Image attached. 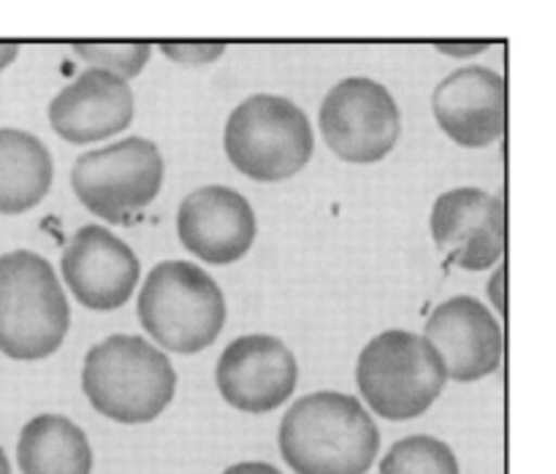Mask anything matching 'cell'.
Instances as JSON below:
<instances>
[{
	"label": "cell",
	"mask_w": 556,
	"mask_h": 474,
	"mask_svg": "<svg viewBox=\"0 0 556 474\" xmlns=\"http://www.w3.org/2000/svg\"><path fill=\"white\" fill-rule=\"evenodd\" d=\"M163 54L172 57L174 63L182 65H206L215 63L226 47L223 43H163Z\"/></svg>",
	"instance_id": "20"
},
{
	"label": "cell",
	"mask_w": 556,
	"mask_h": 474,
	"mask_svg": "<svg viewBox=\"0 0 556 474\" xmlns=\"http://www.w3.org/2000/svg\"><path fill=\"white\" fill-rule=\"evenodd\" d=\"M63 280L76 302L87 309H119L139 282L134 249L101 226H85L74 233L63 253Z\"/></svg>",
	"instance_id": "13"
},
{
	"label": "cell",
	"mask_w": 556,
	"mask_h": 474,
	"mask_svg": "<svg viewBox=\"0 0 556 474\" xmlns=\"http://www.w3.org/2000/svg\"><path fill=\"white\" fill-rule=\"evenodd\" d=\"M71 309L47 258L14 249L0 258V353L41 361L68 334Z\"/></svg>",
	"instance_id": "3"
},
{
	"label": "cell",
	"mask_w": 556,
	"mask_h": 474,
	"mask_svg": "<svg viewBox=\"0 0 556 474\" xmlns=\"http://www.w3.org/2000/svg\"><path fill=\"white\" fill-rule=\"evenodd\" d=\"M20 54V47L16 43H0V71L9 68L14 63V57Z\"/></svg>",
	"instance_id": "24"
},
{
	"label": "cell",
	"mask_w": 556,
	"mask_h": 474,
	"mask_svg": "<svg viewBox=\"0 0 556 474\" xmlns=\"http://www.w3.org/2000/svg\"><path fill=\"white\" fill-rule=\"evenodd\" d=\"M489 298L494 302L497 312H505V266L494 271L492 282H489Z\"/></svg>",
	"instance_id": "22"
},
{
	"label": "cell",
	"mask_w": 556,
	"mask_h": 474,
	"mask_svg": "<svg viewBox=\"0 0 556 474\" xmlns=\"http://www.w3.org/2000/svg\"><path fill=\"white\" fill-rule=\"evenodd\" d=\"M22 474H90L92 450L85 432L63 415H38L16 445Z\"/></svg>",
	"instance_id": "17"
},
{
	"label": "cell",
	"mask_w": 556,
	"mask_h": 474,
	"mask_svg": "<svg viewBox=\"0 0 556 474\" xmlns=\"http://www.w3.org/2000/svg\"><path fill=\"white\" fill-rule=\"evenodd\" d=\"M424 340L432 345L443 363L445 380L476 383L500 369L503 331L492 309L472 296H456L440 304L427 320Z\"/></svg>",
	"instance_id": "11"
},
{
	"label": "cell",
	"mask_w": 556,
	"mask_h": 474,
	"mask_svg": "<svg viewBox=\"0 0 556 474\" xmlns=\"http://www.w3.org/2000/svg\"><path fill=\"white\" fill-rule=\"evenodd\" d=\"M483 49H489V43H438V52L451 54V57H472V54H481Z\"/></svg>",
	"instance_id": "21"
},
{
	"label": "cell",
	"mask_w": 556,
	"mask_h": 474,
	"mask_svg": "<svg viewBox=\"0 0 556 474\" xmlns=\"http://www.w3.org/2000/svg\"><path fill=\"white\" fill-rule=\"evenodd\" d=\"M74 52L79 54L85 63L92 68L106 71V74L119 76L123 81L134 79L144 71L147 60H150L152 47L144 41L130 43H74Z\"/></svg>",
	"instance_id": "19"
},
{
	"label": "cell",
	"mask_w": 556,
	"mask_h": 474,
	"mask_svg": "<svg viewBox=\"0 0 556 474\" xmlns=\"http://www.w3.org/2000/svg\"><path fill=\"white\" fill-rule=\"evenodd\" d=\"M255 212L242 193L223 184L199 188L179 204L177 233L188 253L226 266L244 258L255 242Z\"/></svg>",
	"instance_id": "12"
},
{
	"label": "cell",
	"mask_w": 556,
	"mask_h": 474,
	"mask_svg": "<svg viewBox=\"0 0 556 474\" xmlns=\"http://www.w3.org/2000/svg\"><path fill=\"white\" fill-rule=\"evenodd\" d=\"M226 155L255 182H282L313 157V128L302 108L280 95H253L226 123Z\"/></svg>",
	"instance_id": "5"
},
{
	"label": "cell",
	"mask_w": 556,
	"mask_h": 474,
	"mask_svg": "<svg viewBox=\"0 0 556 474\" xmlns=\"http://www.w3.org/2000/svg\"><path fill=\"white\" fill-rule=\"evenodd\" d=\"M400 106L383 85L351 76L329 90L320 106V133L348 163H378L400 141Z\"/></svg>",
	"instance_id": "8"
},
{
	"label": "cell",
	"mask_w": 556,
	"mask_h": 474,
	"mask_svg": "<svg viewBox=\"0 0 556 474\" xmlns=\"http://www.w3.org/2000/svg\"><path fill=\"white\" fill-rule=\"evenodd\" d=\"M356 383L369 410L386 421H410L443 394L445 372L424 336L383 331L358 356Z\"/></svg>",
	"instance_id": "6"
},
{
	"label": "cell",
	"mask_w": 556,
	"mask_h": 474,
	"mask_svg": "<svg viewBox=\"0 0 556 474\" xmlns=\"http://www.w3.org/2000/svg\"><path fill=\"white\" fill-rule=\"evenodd\" d=\"M432 236L440 253L459 269H492L505 253L503 198L478 188L448 190L434 201Z\"/></svg>",
	"instance_id": "10"
},
{
	"label": "cell",
	"mask_w": 556,
	"mask_h": 474,
	"mask_svg": "<svg viewBox=\"0 0 556 474\" xmlns=\"http://www.w3.org/2000/svg\"><path fill=\"white\" fill-rule=\"evenodd\" d=\"M380 450V432L356 396L309 394L280 423V453L296 474H364Z\"/></svg>",
	"instance_id": "1"
},
{
	"label": "cell",
	"mask_w": 556,
	"mask_h": 474,
	"mask_svg": "<svg viewBox=\"0 0 556 474\" xmlns=\"http://www.w3.org/2000/svg\"><path fill=\"white\" fill-rule=\"evenodd\" d=\"M0 474H11V466H9V459H5L3 448H0Z\"/></svg>",
	"instance_id": "25"
},
{
	"label": "cell",
	"mask_w": 556,
	"mask_h": 474,
	"mask_svg": "<svg viewBox=\"0 0 556 474\" xmlns=\"http://www.w3.org/2000/svg\"><path fill=\"white\" fill-rule=\"evenodd\" d=\"M81 388L109 421L136 426L155 421L172 405L177 374L155 345L141 336L117 334L87 353Z\"/></svg>",
	"instance_id": "2"
},
{
	"label": "cell",
	"mask_w": 556,
	"mask_h": 474,
	"mask_svg": "<svg viewBox=\"0 0 556 474\" xmlns=\"http://www.w3.org/2000/svg\"><path fill=\"white\" fill-rule=\"evenodd\" d=\"M134 119V92L128 81L90 68L65 85L49 103V123L71 144H92L128 128Z\"/></svg>",
	"instance_id": "15"
},
{
	"label": "cell",
	"mask_w": 556,
	"mask_h": 474,
	"mask_svg": "<svg viewBox=\"0 0 556 474\" xmlns=\"http://www.w3.org/2000/svg\"><path fill=\"white\" fill-rule=\"evenodd\" d=\"M147 334L172 353H201L220 336L226 302L217 282L188 260H166L147 274L139 293Z\"/></svg>",
	"instance_id": "4"
},
{
	"label": "cell",
	"mask_w": 556,
	"mask_h": 474,
	"mask_svg": "<svg viewBox=\"0 0 556 474\" xmlns=\"http://www.w3.org/2000/svg\"><path fill=\"white\" fill-rule=\"evenodd\" d=\"M434 117L456 144L489 146L505 130V79L481 65L445 76L432 95Z\"/></svg>",
	"instance_id": "14"
},
{
	"label": "cell",
	"mask_w": 556,
	"mask_h": 474,
	"mask_svg": "<svg viewBox=\"0 0 556 474\" xmlns=\"http://www.w3.org/2000/svg\"><path fill=\"white\" fill-rule=\"evenodd\" d=\"M380 474H459V461L445 443L418 434L391 445Z\"/></svg>",
	"instance_id": "18"
},
{
	"label": "cell",
	"mask_w": 556,
	"mask_h": 474,
	"mask_svg": "<svg viewBox=\"0 0 556 474\" xmlns=\"http://www.w3.org/2000/svg\"><path fill=\"white\" fill-rule=\"evenodd\" d=\"M215 383L233 410L264 415L291 399L299 383V363L275 336H239L223 350Z\"/></svg>",
	"instance_id": "9"
},
{
	"label": "cell",
	"mask_w": 556,
	"mask_h": 474,
	"mask_svg": "<svg viewBox=\"0 0 556 474\" xmlns=\"http://www.w3.org/2000/svg\"><path fill=\"white\" fill-rule=\"evenodd\" d=\"M71 184L87 212L119 226L161 193L163 157L152 141L130 136L81 155L71 171Z\"/></svg>",
	"instance_id": "7"
},
{
	"label": "cell",
	"mask_w": 556,
	"mask_h": 474,
	"mask_svg": "<svg viewBox=\"0 0 556 474\" xmlns=\"http://www.w3.org/2000/svg\"><path fill=\"white\" fill-rule=\"evenodd\" d=\"M223 474H282V472L275 470L271 464H264V461H244V464L228 466Z\"/></svg>",
	"instance_id": "23"
},
{
	"label": "cell",
	"mask_w": 556,
	"mask_h": 474,
	"mask_svg": "<svg viewBox=\"0 0 556 474\" xmlns=\"http://www.w3.org/2000/svg\"><path fill=\"white\" fill-rule=\"evenodd\" d=\"M52 188V157L27 130L0 128V215H22Z\"/></svg>",
	"instance_id": "16"
}]
</instances>
